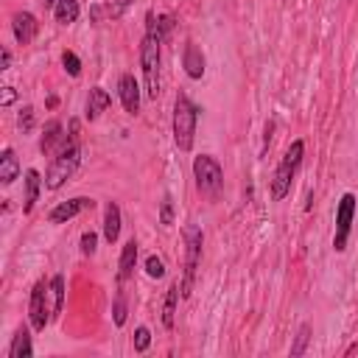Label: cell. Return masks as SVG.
<instances>
[{
	"label": "cell",
	"mask_w": 358,
	"mask_h": 358,
	"mask_svg": "<svg viewBox=\"0 0 358 358\" xmlns=\"http://www.w3.org/2000/svg\"><path fill=\"white\" fill-rule=\"evenodd\" d=\"M196 120H199V106L187 95H176V103H173V143H176L179 151L193 148Z\"/></svg>",
	"instance_id": "cell-1"
},
{
	"label": "cell",
	"mask_w": 358,
	"mask_h": 358,
	"mask_svg": "<svg viewBox=\"0 0 358 358\" xmlns=\"http://www.w3.org/2000/svg\"><path fill=\"white\" fill-rule=\"evenodd\" d=\"M302 154H305V143H302V140H294V143L288 145L282 162L277 165L274 176H271V199H274V201H280V199L288 196L291 182H294V176H296V171H299V165H302Z\"/></svg>",
	"instance_id": "cell-2"
},
{
	"label": "cell",
	"mask_w": 358,
	"mask_h": 358,
	"mask_svg": "<svg viewBox=\"0 0 358 358\" xmlns=\"http://www.w3.org/2000/svg\"><path fill=\"white\" fill-rule=\"evenodd\" d=\"M78 159H81L78 140H70L67 145H62V151H59V154L53 157V162L48 165L45 187H48V190H59V187L73 176V171L78 168Z\"/></svg>",
	"instance_id": "cell-3"
},
{
	"label": "cell",
	"mask_w": 358,
	"mask_h": 358,
	"mask_svg": "<svg viewBox=\"0 0 358 358\" xmlns=\"http://www.w3.org/2000/svg\"><path fill=\"white\" fill-rule=\"evenodd\" d=\"M193 176H196V187L207 196V199H218L221 187H224V168L215 157L210 154H199L193 159Z\"/></svg>",
	"instance_id": "cell-4"
},
{
	"label": "cell",
	"mask_w": 358,
	"mask_h": 358,
	"mask_svg": "<svg viewBox=\"0 0 358 358\" xmlns=\"http://www.w3.org/2000/svg\"><path fill=\"white\" fill-rule=\"evenodd\" d=\"M159 45L162 42L145 31L143 45H140V64H143V76H145V95L154 101L159 95Z\"/></svg>",
	"instance_id": "cell-5"
},
{
	"label": "cell",
	"mask_w": 358,
	"mask_h": 358,
	"mask_svg": "<svg viewBox=\"0 0 358 358\" xmlns=\"http://www.w3.org/2000/svg\"><path fill=\"white\" fill-rule=\"evenodd\" d=\"M185 280H182V296L190 294V285H193V274H196V266H199V255H201V229L199 227H185Z\"/></svg>",
	"instance_id": "cell-6"
},
{
	"label": "cell",
	"mask_w": 358,
	"mask_h": 358,
	"mask_svg": "<svg viewBox=\"0 0 358 358\" xmlns=\"http://www.w3.org/2000/svg\"><path fill=\"white\" fill-rule=\"evenodd\" d=\"M352 218H355V196L344 193L338 207H336V235H333V249L344 252L347 241H350V229H352Z\"/></svg>",
	"instance_id": "cell-7"
},
{
	"label": "cell",
	"mask_w": 358,
	"mask_h": 358,
	"mask_svg": "<svg viewBox=\"0 0 358 358\" xmlns=\"http://www.w3.org/2000/svg\"><path fill=\"white\" fill-rule=\"evenodd\" d=\"M50 291V285H45L42 280L34 285V291H31V302H28V316H31V327L34 330H45V324H48V305H45V294Z\"/></svg>",
	"instance_id": "cell-8"
},
{
	"label": "cell",
	"mask_w": 358,
	"mask_h": 358,
	"mask_svg": "<svg viewBox=\"0 0 358 358\" xmlns=\"http://www.w3.org/2000/svg\"><path fill=\"white\" fill-rule=\"evenodd\" d=\"M117 95H120V103L126 109V115H137L140 112V84L131 73H123L120 81H117Z\"/></svg>",
	"instance_id": "cell-9"
},
{
	"label": "cell",
	"mask_w": 358,
	"mask_h": 358,
	"mask_svg": "<svg viewBox=\"0 0 358 358\" xmlns=\"http://www.w3.org/2000/svg\"><path fill=\"white\" fill-rule=\"evenodd\" d=\"M95 201L92 199H87V196H76V199H67V201H62V204H56L50 213H48V221L50 224H64V221H70V218H76L78 213H84L87 207H92Z\"/></svg>",
	"instance_id": "cell-10"
},
{
	"label": "cell",
	"mask_w": 358,
	"mask_h": 358,
	"mask_svg": "<svg viewBox=\"0 0 358 358\" xmlns=\"http://www.w3.org/2000/svg\"><path fill=\"white\" fill-rule=\"evenodd\" d=\"M11 31H14V39L20 45H31L36 31H39V22H36V17L31 11H17L11 17Z\"/></svg>",
	"instance_id": "cell-11"
},
{
	"label": "cell",
	"mask_w": 358,
	"mask_h": 358,
	"mask_svg": "<svg viewBox=\"0 0 358 358\" xmlns=\"http://www.w3.org/2000/svg\"><path fill=\"white\" fill-rule=\"evenodd\" d=\"M182 67L190 78H201L204 76V53L199 50L196 42H187L185 50H182Z\"/></svg>",
	"instance_id": "cell-12"
},
{
	"label": "cell",
	"mask_w": 358,
	"mask_h": 358,
	"mask_svg": "<svg viewBox=\"0 0 358 358\" xmlns=\"http://www.w3.org/2000/svg\"><path fill=\"white\" fill-rule=\"evenodd\" d=\"M39 190H42V176L36 168H28L25 171V196H22V213L28 215L39 199Z\"/></svg>",
	"instance_id": "cell-13"
},
{
	"label": "cell",
	"mask_w": 358,
	"mask_h": 358,
	"mask_svg": "<svg viewBox=\"0 0 358 358\" xmlns=\"http://www.w3.org/2000/svg\"><path fill=\"white\" fill-rule=\"evenodd\" d=\"M103 238L109 243H115L120 238V207H117V201H106V207H103Z\"/></svg>",
	"instance_id": "cell-14"
},
{
	"label": "cell",
	"mask_w": 358,
	"mask_h": 358,
	"mask_svg": "<svg viewBox=\"0 0 358 358\" xmlns=\"http://www.w3.org/2000/svg\"><path fill=\"white\" fill-rule=\"evenodd\" d=\"M134 263H137V241L131 238V241H126L123 243V252H120V263H117V282L123 285L129 277H131V271H134Z\"/></svg>",
	"instance_id": "cell-15"
},
{
	"label": "cell",
	"mask_w": 358,
	"mask_h": 358,
	"mask_svg": "<svg viewBox=\"0 0 358 358\" xmlns=\"http://www.w3.org/2000/svg\"><path fill=\"white\" fill-rule=\"evenodd\" d=\"M34 355V344H31V330L28 327H17L14 338L8 344V358H31Z\"/></svg>",
	"instance_id": "cell-16"
},
{
	"label": "cell",
	"mask_w": 358,
	"mask_h": 358,
	"mask_svg": "<svg viewBox=\"0 0 358 358\" xmlns=\"http://www.w3.org/2000/svg\"><path fill=\"white\" fill-rule=\"evenodd\" d=\"M109 103H112L109 92H106L103 87H92V90H90V98H87V120H98L101 112L109 109Z\"/></svg>",
	"instance_id": "cell-17"
},
{
	"label": "cell",
	"mask_w": 358,
	"mask_h": 358,
	"mask_svg": "<svg viewBox=\"0 0 358 358\" xmlns=\"http://www.w3.org/2000/svg\"><path fill=\"white\" fill-rule=\"evenodd\" d=\"M62 131H64V129H62V123H59V120H50V123L45 126L42 140H39V151H42V154H50L56 145H67L70 140H67Z\"/></svg>",
	"instance_id": "cell-18"
},
{
	"label": "cell",
	"mask_w": 358,
	"mask_h": 358,
	"mask_svg": "<svg viewBox=\"0 0 358 358\" xmlns=\"http://www.w3.org/2000/svg\"><path fill=\"white\" fill-rule=\"evenodd\" d=\"M17 176H20V159H17L14 148H3V154H0V182L11 185Z\"/></svg>",
	"instance_id": "cell-19"
},
{
	"label": "cell",
	"mask_w": 358,
	"mask_h": 358,
	"mask_svg": "<svg viewBox=\"0 0 358 358\" xmlns=\"http://www.w3.org/2000/svg\"><path fill=\"white\" fill-rule=\"evenodd\" d=\"M179 294H182V285L173 282L165 294V305H162V324L171 330L173 327V319H176V302H179Z\"/></svg>",
	"instance_id": "cell-20"
},
{
	"label": "cell",
	"mask_w": 358,
	"mask_h": 358,
	"mask_svg": "<svg viewBox=\"0 0 358 358\" xmlns=\"http://www.w3.org/2000/svg\"><path fill=\"white\" fill-rule=\"evenodd\" d=\"M78 14H81L78 0H59L56 8H53V17H56L59 25H70V22H76Z\"/></svg>",
	"instance_id": "cell-21"
},
{
	"label": "cell",
	"mask_w": 358,
	"mask_h": 358,
	"mask_svg": "<svg viewBox=\"0 0 358 358\" xmlns=\"http://www.w3.org/2000/svg\"><path fill=\"white\" fill-rule=\"evenodd\" d=\"M308 341H310V324L305 322V324H299V333H296V341L291 344V355H294V358H299V355H305V350H308Z\"/></svg>",
	"instance_id": "cell-22"
},
{
	"label": "cell",
	"mask_w": 358,
	"mask_h": 358,
	"mask_svg": "<svg viewBox=\"0 0 358 358\" xmlns=\"http://www.w3.org/2000/svg\"><path fill=\"white\" fill-rule=\"evenodd\" d=\"M50 291H53V316L62 313V305H64V277L56 274L50 280Z\"/></svg>",
	"instance_id": "cell-23"
},
{
	"label": "cell",
	"mask_w": 358,
	"mask_h": 358,
	"mask_svg": "<svg viewBox=\"0 0 358 358\" xmlns=\"http://www.w3.org/2000/svg\"><path fill=\"white\" fill-rule=\"evenodd\" d=\"M112 319H115V327H123V324H126V296H123V291H120V288H117V294H115Z\"/></svg>",
	"instance_id": "cell-24"
},
{
	"label": "cell",
	"mask_w": 358,
	"mask_h": 358,
	"mask_svg": "<svg viewBox=\"0 0 358 358\" xmlns=\"http://www.w3.org/2000/svg\"><path fill=\"white\" fill-rule=\"evenodd\" d=\"M159 224H162V227H171V224H173V199H171V193L162 196V204H159Z\"/></svg>",
	"instance_id": "cell-25"
},
{
	"label": "cell",
	"mask_w": 358,
	"mask_h": 358,
	"mask_svg": "<svg viewBox=\"0 0 358 358\" xmlns=\"http://www.w3.org/2000/svg\"><path fill=\"white\" fill-rule=\"evenodd\" d=\"M145 274H148L151 280L165 277V266H162V260H159L157 255H148V257H145Z\"/></svg>",
	"instance_id": "cell-26"
},
{
	"label": "cell",
	"mask_w": 358,
	"mask_h": 358,
	"mask_svg": "<svg viewBox=\"0 0 358 358\" xmlns=\"http://www.w3.org/2000/svg\"><path fill=\"white\" fill-rule=\"evenodd\" d=\"M62 64H64V70H67L70 76H81V59H78L73 50H64V53H62Z\"/></svg>",
	"instance_id": "cell-27"
},
{
	"label": "cell",
	"mask_w": 358,
	"mask_h": 358,
	"mask_svg": "<svg viewBox=\"0 0 358 358\" xmlns=\"http://www.w3.org/2000/svg\"><path fill=\"white\" fill-rule=\"evenodd\" d=\"M148 344H151V330L140 324V327L134 330V350H137V352H145Z\"/></svg>",
	"instance_id": "cell-28"
},
{
	"label": "cell",
	"mask_w": 358,
	"mask_h": 358,
	"mask_svg": "<svg viewBox=\"0 0 358 358\" xmlns=\"http://www.w3.org/2000/svg\"><path fill=\"white\" fill-rule=\"evenodd\" d=\"M17 123H20V129H22V131H31V129H34V109H31V106H22V109H20Z\"/></svg>",
	"instance_id": "cell-29"
},
{
	"label": "cell",
	"mask_w": 358,
	"mask_h": 358,
	"mask_svg": "<svg viewBox=\"0 0 358 358\" xmlns=\"http://www.w3.org/2000/svg\"><path fill=\"white\" fill-rule=\"evenodd\" d=\"M95 243H98V235L95 232H84L81 235V255H95Z\"/></svg>",
	"instance_id": "cell-30"
},
{
	"label": "cell",
	"mask_w": 358,
	"mask_h": 358,
	"mask_svg": "<svg viewBox=\"0 0 358 358\" xmlns=\"http://www.w3.org/2000/svg\"><path fill=\"white\" fill-rule=\"evenodd\" d=\"M129 6H131V0H115V6H112V17H120Z\"/></svg>",
	"instance_id": "cell-31"
},
{
	"label": "cell",
	"mask_w": 358,
	"mask_h": 358,
	"mask_svg": "<svg viewBox=\"0 0 358 358\" xmlns=\"http://www.w3.org/2000/svg\"><path fill=\"white\" fill-rule=\"evenodd\" d=\"M14 98H17V92H14V87H3V106H8V103H14Z\"/></svg>",
	"instance_id": "cell-32"
},
{
	"label": "cell",
	"mask_w": 358,
	"mask_h": 358,
	"mask_svg": "<svg viewBox=\"0 0 358 358\" xmlns=\"http://www.w3.org/2000/svg\"><path fill=\"white\" fill-rule=\"evenodd\" d=\"M8 64H11V50H8V48H3V59H0V70H8Z\"/></svg>",
	"instance_id": "cell-33"
},
{
	"label": "cell",
	"mask_w": 358,
	"mask_h": 358,
	"mask_svg": "<svg viewBox=\"0 0 358 358\" xmlns=\"http://www.w3.org/2000/svg\"><path fill=\"white\" fill-rule=\"evenodd\" d=\"M39 3H42L45 8H56V3H59V0H39Z\"/></svg>",
	"instance_id": "cell-34"
}]
</instances>
